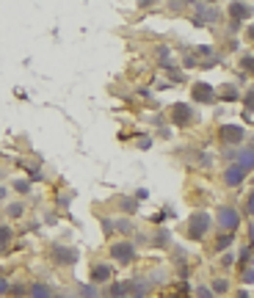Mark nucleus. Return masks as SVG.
<instances>
[{"mask_svg": "<svg viewBox=\"0 0 254 298\" xmlns=\"http://www.w3.org/2000/svg\"><path fill=\"white\" fill-rule=\"evenodd\" d=\"M6 210H9V215H11V218H19V215H22V210H25V207L19 205V202H14V205H9V207H6Z\"/></svg>", "mask_w": 254, "mask_h": 298, "instance_id": "19", "label": "nucleus"}, {"mask_svg": "<svg viewBox=\"0 0 254 298\" xmlns=\"http://www.w3.org/2000/svg\"><path fill=\"white\" fill-rule=\"evenodd\" d=\"M249 36H252V42H254V25H252V28H249Z\"/></svg>", "mask_w": 254, "mask_h": 298, "instance_id": "31", "label": "nucleus"}, {"mask_svg": "<svg viewBox=\"0 0 254 298\" xmlns=\"http://www.w3.org/2000/svg\"><path fill=\"white\" fill-rule=\"evenodd\" d=\"M110 257L116 260V263H122V265H127V263H133V257H136V246L133 243H113L110 246Z\"/></svg>", "mask_w": 254, "mask_h": 298, "instance_id": "3", "label": "nucleus"}, {"mask_svg": "<svg viewBox=\"0 0 254 298\" xmlns=\"http://www.w3.org/2000/svg\"><path fill=\"white\" fill-rule=\"evenodd\" d=\"M110 276H113V268L110 265H94L91 268V284H102V281H110Z\"/></svg>", "mask_w": 254, "mask_h": 298, "instance_id": "8", "label": "nucleus"}, {"mask_svg": "<svg viewBox=\"0 0 254 298\" xmlns=\"http://www.w3.org/2000/svg\"><path fill=\"white\" fill-rule=\"evenodd\" d=\"M249 238H252V243H254V224L249 227Z\"/></svg>", "mask_w": 254, "mask_h": 298, "instance_id": "29", "label": "nucleus"}, {"mask_svg": "<svg viewBox=\"0 0 254 298\" xmlns=\"http://www.w3.org/2000/svg\"><path fill=\"white\" fill-rule=\"evenodd\" d=\"M232 166H237L243 174L254 171V149H252V146H249V149H237V152H235V163H232Z\"/></svg>", "mask_w": 254, "mask_h": 298, "instance_id": "5", "label": "nucleus"}, {"mask_svg": "<svg viewBox=\"0 0 254 298\" xmlns=\"http://www.w3.org/2000/svg\"><path fill=\"white\" fill-rule=\"evenodd\" d=\"M243 177H246V174L237 169V166H229V169L224 171V182H227L229 188H237L240 182H243Z\"/></svg>", "mask_w": 254, "mask_h": 298, "instance_id": "11", "label": "nucleus"}, {"mask_svg": "<svg viewBox=\"0 0 254 298\" xmlns=\"http://www.w3.org/2000/svg\"><path fill=\"white\" fill-rule=\"evenodd\" d=\"M210 224H213V218H210V213H194L191 215V221H188V235L194 240H199V238H204L207 235V229H210Z\"/></svg>", "mask_w": 254, "mask_h": 298, "instance_id": "1", "label": "nucleus"}, {"mask_svg": "<svg viewBox=\"0 0 254 298\" xmlns=\"http://www.w3.org/2000/svg\"><path fill=\"white\" fill-rule=\"evenodd\" d=\"M53 260L58 265H75L77 263V251L69 246H55V251H53Z\"/></svg>", "mask_w": 254, "mask_h": 298, "instance_id": "7", "label": "nucleus"}, {"mask_svg": "<svg viewBox=\"0 0 254 298\" xmlns=\"http://www.w3.org/2000/svg\"><path fill=\"white\" fill-rule=\"evenodd\" d=\"M194 116H196V111L191 105H185V103L171 105V122L174 124H188V122H194Z\"/></svg>", "mask_w": 254, "mask_h": 298, "instance_id": "4", "label": "nucleus"}, {"mask_svg": "<svg viewBox=\"0 0 254 298\" xmlns=\"http://www.w3.org/2000/svg\"><path fill=\"white\" fill-rule=\"evenodd\" d=\"M216 221H218L221 229H227L229 235L240 227V213H237L235 207H218V213H216Z\"/></svg>", "mask_w": 254, "mask_h": 298, "instance_id": "2", "label": "nucleus"}, {"mask_svg": "<svg viewBox=\"0 0 254 298\" xmlns=\"http://www.w3.org/2000/svg\"><path fill=\"white\" fill-rule=\"evenodd\" d=\"M243 103H246V111H254V86L243 94Z\"/></svg>", "mask_w": 254, "mask_h": 298, "instance_id": "18", "label": "nucleus"}, {"mask_svg": "<svg viewBox=\"0 0 254 298\" xmlns=\"http://www.w3.org/2000/svg\"><path fill=\"white\" fill-rule=\"evenodd\" d=\"M14 191L28 193V191H31V179H14Z\"/></svg>", "mask_w": 254, "mask_h": 298, "instance_id": "17", "label": "nucleus"}, {"mask_svg": "<svg viewBox=\"0 0 254 298\" xmlns=\"http://www.w3.org/2000/svg\"><path fill=\"white\" fill-rule=\"evenodd\" d=\"M229 243H232V235H229V232H227V235H224V238H221L218 243H216V251H224V248H227Z\"/></svg>", "mask_w": 254, "mask_h": 298, "instance_id": "21", "label": "nucleus"}, {"mask_svg": "<svg viewBox=\"0 0 254 298\" xmlns=\"http://www.w3.org/2000/svg\"><path fill=\"white\" fill-rule=\"evenodd\" d=\"M194 100H196V103H213V100H216V91H213V86L196 83V86H194Z\"/></svg>", "mask_w": 254, "mask_h": 298, "instance_id": "9", "label": "nucleus"}, {"mask_svg": "<svg viewBox=\"0 0 254 298\" xmlns=\"http://www.w3.org/2000/svg\"><path fill=\"white\" fill-rule=\"evenodd\" d=\"M194 9H196V14H199L202 19H210V22L218 19V11L210 9V3H194ZM202 19H196V25H202Z\"/></svg>", "mask_w": 254, "mask_h": 298, "instance_id": "10", "label": "nucleus"}, {"mask_svg": "<svg viewBox=\"0 0 254 298\" xmlns=\"http://www.w3.org/2000/svg\"><path fill=\"white\" fill-rule=\"evenodd\" d=\"M237 298H249V293H237Z\"/></svg>", "mask_w": 254, "mask_h": 298, "instance_id": "32", "label": "nucleus"}, {"mask_svg": "<svg viewBox=\"0 0 254 298\" xmlns=\"http://www.w3.org/2000/svg\"><path fill=\"white\" fill-rule=\"evenodd\" d=\"M31 298H53V293L47 284H34L31 287Z\"/></svg>", "mask_w": 254, "mask_h": 298, "instance_id": "13", "label": "nucleus"}, {"mask_svg": "<svg viewBox=\"0 0 254 298\" xmlns=\"http://www.w3.org/2000/svg\"><path fill=\"white\" fill-rule=\"evenodd\" d=\"M246 210H249V213L254 215V191H252V193H249V202H246Z\"/></svg>", "mask_w": 254, "mask_h": 298, "instance_id": "27", "label": "nucleus"}, {"mask_svg": "<svg viewBox=\"0 0 254 298\" xmlns=\"http://www.w3.org/2000/svg\"><path fill=\"white\" fill-rule=\"evenodd\" d=\"M25 284H14V287H11V293H9V296H25Z\"/></svg>", "mask_w": 254, "mask_h": 298, "instance_id": "24", "label": "nucleus"}, {"mask_svg": "<svg viewBox=\"0 0 254 298\" xmlns=\"http://www.w3.org/2000/svg\"><path fill=\"white\" fill-rule=\"evenodd\" d=\"M240 69L254 75V55H243V58H240Z\"/></svg>", "mask_w": 254, "mask_h": 298, "instance_id": "16", "label": "nucleus"}, {"mask_svg": "<svg viewBox=\"0 0 254 298\" xmlns=\"http://www.w3.org/2000/svg\"><path fill=\"white\" fill-rule=\"evenodd\" d=\"M243 281H254V271H252V268H246V271H243Z\"/></svg>", "mask_w": 254, "mask_h": 298, "instance_id": "28", "label": "nucleus"}, {"mask_svg": "<svg viewBox=\"0 0 254 298\" xmlns=\"http://www.w3.org/2000/svg\"><path fill=\"white\" fill-rule=\"evenodd\" d=\"M122 207H125V210H130V213H133V210H136V207H138V202H136V199H125V202H122Z\"/></svg>", "mask_w": 254, "mask_h": 298, "instance_id": "23", "label": "nucleus"}, {"mask_svg": "<svg viewBox=\"0 0 254 298\" xmlns=\"http://www.w3.org/2000/svg\"><path fill=\"white\" fill-rule=\"evenodd\" d=\"M196 298H213V293L207 287H199V290H196Z\"/></svg>", "mask_w": 254, "mask_h": 298, "instance_id": "26", "label": "nucleus"}, {"mask_svg": "<svg viewBox=\"0 0 254 298\" xmlns=\"http://www.w3.org/2000/svg\"><path fill=\"white\" fill-rule=\"evenodd\" d=\"M229 14H232L235 19L252 17V6H249V3H229Z\"/></svg>", "mask_w": 254, "mask_h": 298, "instance_id": "12", "label": "nucleus"}, {"mask_svg": "<svg viewBox=\"0 0 254 298\" xmlns=\"http://www.w3.org/2000/svg\"><path fill=\"white\" fill-rule=\"evenodd\" d=\"M227 287H229V284H227L224 279H216V281H213V293H216V296H221V293H227Z\"/></svg>", "mask_w": 254, "mask_h": 298, "instance_id": "20", "label": "nucleus"}, {"mask_svg": "<svg viewBox=\"0 0 254 298\" xmlns=\"http://www.w3.org/2000/svg\"><path fill=\"white\" fill-rule=\"evenodd\" d=\"M218 136L227 141V144H240L246 138V130L240 127V124H224V127L218 130Z\"/></svg>", "mask_w": 254, "mask_h": 298, "instance_id": "6", "label": "nucleus"}, {"mask_svg": "<svg viewBox=\"0 0 254 298\" xmlns=\"http://www.w3.org/2000/svg\"><path fill=\"white\" fill-rule=\"evenodd\" d=\"M80 298H100L97 284H80Z\"/></svg>", "mask_w": 254, "mask_h": 298, "instance_id": "15", "label": "nucleus"}, {"mask_svg": "<svg viewBox=\"0 0 254 298\" xmlns=\"http://www.w3.org/2000/svg\"><path fill=\"white\" fill-rule=\"evenodd\" d=\"M252 149H254V146H252Z\"/></svg>", "mask_w": 254, "mask_h": 298, "instance_id": "33", "label": "nucleus"}, {"mask_svg": "<svg viewBox=\"0 0 254 298\" xmlns=\"http://www.w3.org/2000/svg\"><path fill=\"white\" fill-rule=\"evenodd\" d=\"M0 199H6V188L0 185Z\"/></svg>", "mask_w": 254, "mask_h": 298, "instance_id": "30", "label": "nucleus"}, {"mask_svg": "<svg viewBox=\"0 0 254 298\" xmlns=\"http://www.w3.org/2000/svg\"><path fill=\"white\" fill-rule=\"evenodd\" d=\"M11 238H14V232H11V227H6V224H0V248H6L11 243Z\"/></svg>", "mask_w": 254, "mask_h": 298, "instance_id": "14", "label": "nucleus"}, {"mask_svg": "<svg viewBox=\"0 0 254 298\" xmlns=\"http://www.w3.org/2000/svg\"><path fill=\"white\" fill-rule=\"evenodd\" d=\"M9 293H11V284L6 279H0V296H9Z\"/></svg>", "mask_w": 254, "mask_h": 298, "instance_id": "25", "label": "nucleus"}, {"mask_svg": "<svg viewBox=\"0 0 254 298\" xmlns=\"http://www.w3.org/2000/svg\"><path fill=\"white\" fill-rule=\"evenodd\" d=\"M116 229H119V232H127V235H130V232H133V224L122 218V221H116Z\"/></svg>", "mask_w": 254, "mask_h": 298, "instance_id": "22", "label": "nucleus"}]
</instances>
